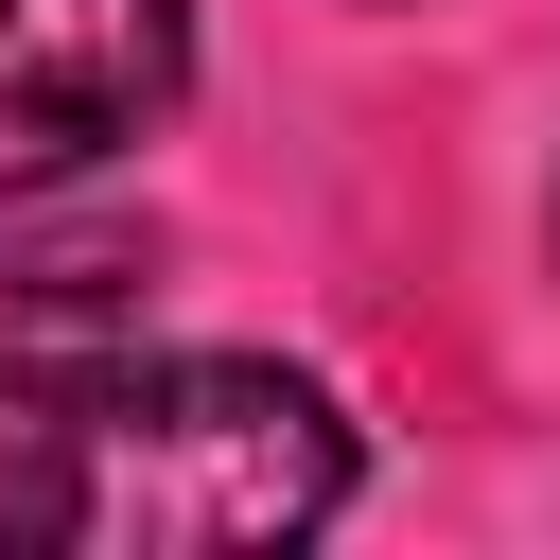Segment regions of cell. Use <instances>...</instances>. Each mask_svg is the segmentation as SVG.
<instances>
[{
    "label": "cell",
    "instance_id": "cell-1",
    "mask_svg": "<svg viewBox=\"0 0 560 560\" xmlns=\"http://www.w3.org/2000/svg\"><path fill=\"white\" fill-rule=\"evenodd\" d=\"M0 420H18L0 542H52V560H245V542H315L350 508L332 385L262 368V350H140L122 332Z\"/></svg>",
    "mask_w": 560,
    "mask_h": 560
},
{
    "label": "cell",
    "instance_id": "cell-2",
    "mask_svg": "<svg viewBox=\"0 0 560 560\" xmlns=\"http://www.w3.org/2000/svg\"><path fill=\"white\" fill-rule=\"evenodd\" d=\"M192 88V0H0V192L158 140Z\"/></svg>",
    "mask_w": 560,
    "mask_h": 560
},
{
    "label": "cell",
    "instance_id": "cell-3",
    "mask_svg": "<svg viewBox=\"0 0 560 560\" xmlns=\"http://www.w3.org/2000/svg\"><path fill=\"white\" fill-rule=\"evenodd\" d=\"M140 298H158V228H18L0 245V402H35L88 350H122Z\"/></svg>",
    "mask_w": 560,
    "mask_h": 560
}]
</instances>
